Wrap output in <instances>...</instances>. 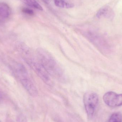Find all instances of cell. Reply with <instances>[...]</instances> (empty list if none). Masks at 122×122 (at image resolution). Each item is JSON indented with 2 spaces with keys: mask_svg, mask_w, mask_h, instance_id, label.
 <instances>
[{
  "mask_svg": "<svg viewBox=\"0 0 122 122\" xmlns=\"http://www.w3.org/2000/svg\"><path fill=\"white\" fill-rule=\"evenodd\" d=\"M36 56L44 69L51 77L58 80L64 79L63 71L52 55L41 48L37 49Z\"/></svg>",
  "mask_w": 122,
  "mask_h": 122,
  "instance_id": "6da1fadb",
  "label": "cell"
},
{
  "mask_svg": "<svg viewBox=\"0 0 122 122\" xmlns=\"http://www.w3.org/2000/svg\"><path fill=\"white\" fill-rule=\"evenodd\" d=\"M26 62L44 82L49 86L52 85L51 77L44 69L37 56L36 57L33 56L26 59Z\"/></svg>",
  "mask_w": 122,
  "mask_h": 122,
  "instance_id": "7a4b0ae2",
  "label": "cell"
},
{
  "mask_svg": "<svg viewBox=\"0 0 122 122\" xmlns=\"http://www.w3.org/2000/svg\"><path fill=\"white\" fill-rule=\"evenodd\" d=\"M83 100L87 116L89 118H92L99 103L98 95L93 92H87L84 95Z\"/></svg>",
  "mask_w": 122,
  "mask_h": 122,
  "instance_id": "3957f363",
  "label": "cell"
},
{
  "mask_svg": "<svg viewBox=\"0 0 122 122\" xmlns=\"http://www.w3.org/2000/svg\"><path fill=\"white\" fill-rule=\"evenodd\" d=\"M103 99L105 103L111 107H117L122 105V94L108 92L105 94Z\"/></svg>",
  "mask_w": 122,
  "mask_h": 122,
  "instance_id": "277c9868",
  "label": "cell"
},
{
  "mask_svg": "<svg viewBox=\"0 0 122 122\" xmlns=\"http://www.w3.org/2000/svg\"><path fill=\"white\" fill-rule=\"evenodd\" d=\"M87 38L98 49L102 52H105L109 49L108 44L102 37L93 33H89Z\"/></svg>",
  "mask_w": 122,
  "mask_h": 122,
  "instance_id": "5b68a950",
  "label": "cell"
},
{
  "mask_svg": "<svg viewBox=\"0 0 122 122\" xmlns=\"http://www.w3.org/2000/svg\"><path fill=\"white\" fill-rule=\"evenodd\" d=\"M20 81L28 93L33 97H36L38 95V90L29 76L28 74L21 77Z\"/></svg>",
  "mask_w": 122,
  "mask_h": 122,
  "instance_id": "8992f818",
  "label": "cell"
},
{
  "mask_svg": "<svg viewBox=\"0 0 122 122\" xmlns=\"http://www.w3.org/2000/svg\"><path fill=\"white\" fill-rule=\"evenodd\" d=\"M114 12L110 7L105 6L101 8L97 11V17L98 18H112L114 16Z\"/></svg>",
  "mask_w": 122,
  "mask_h": 122,
  "instance_id": "52a82bcc",
  "label": "cell"
},
{
  "mask_svg": "<svg viewBox=\"0 0 122 122\" xmlns=\"http://www.w3.org/2000/svg\"><path fill=\"white\" fill-rule=\"evenodd\" d=\"M11 10L6 4L0 3V21L7 19L10 15Z\"/></svg>",
  "mask_w": 122,
  "mask_h": 122,
  "instance_id": "ba28073f",
  "label": "cell"
},
{
  "mask_svg": "<svg viewBox=\"0 0 122 122\" xmlns=\"http://www.w3.org/2000/svg\"><path fill=\"white\" fill-rule=\"evenodd\" d=\"M54 4L58 7L62 8L69 9L73 8L74 5L65 0H54Z\"/></svg>",
  "mask_w": 122,
  "mask_h": 122,
  "instance_id": "9c48e42d",
  "label": "cell"
},
{
  "mask_svg": "<svg viewBox=\"0 0 122 122\" xmlns=\"http://www.w3.org/2000/svg\"><path fill=\"white\" fill-rule=\"evenodd\" d=\"M23 0L26 4L32 8L40 10L41 11L43 10L42 6L36 0Z\"/></svg>",
  "mask_w": 122,
  "mask_h": 122,
  "instance_id": "30bf717a",
  "label": "cell"
},
{
  "mask_svg": "<svg viewBox=\"0 0 122 122\" xmlns=\"http://www.w3.org/2000/svg\"><path fill=\"white\" fill-rule=\"evenodd\" d=\"M109 122H122V115L120 112H116L112 115Z\"/></svg>",
  "mask_w": 122,
  "mask_h": 122,
  "instance_id": "8fae6325",
  "label": "cell"
},
{
  "mask_svg": "<svg viewBox=\"0 0 122 122\" xmlns=\"http://www.w3.org/2000/svg\"><path fill=\"white\" fill-rule=\"evenodd\" d=\"M17 122H27V119L25 115L23 114L19 115L16 118Z\"/></svg>",
  "mask_w": 122,
  "mask_h": 122,
  "instance_id": "7c38bea8",
  "label": "cell"
},
{
  "mask_svg": "<svg viewBox=\"0 0 122 122\" xmlns=\"http://www.w3.org/2000/svg\"><path fill=\"white\" fill-rule=\"evenodd\" d=\"M22 12H23L24 14L29 15L32 16L34 14V12L33 11L30 9L28 8H24L22 9Z\"/></svg>",
  "mask_w": 122,
  "mask_h": 122,
  "instance_id": "4fadbf2b",
  "label": "cell"
},
{
  "mask_svg": "<svg viewBox=\"0 0 122 122\" xmlns=\"http://www.w3.org/2000/svg\"><path fill=\"white\" fill-rule=\"evenodd\" d=\"M46 4H48L50 2V0H42Z\"/></svg>",
  "mask_w": 122,
  "mask_h": 122,
  "instance_id": "5bb4252c",
  "label": "cell"
},
{
  "mask_svg": "<svg viewBox=\"0 0 122 122\" xmlns=\"http://www.w3.org/2000/svg\"><path fill=\"white\" fill-rule=\"evenodd\" d=\"M0 122H1L0 120Z\"/></svg>",
  "mask_w": 122,
  "mask_h": 122,
  "instance_id": "9a60e30c",
  "label": "cell"
}]
</instances>
